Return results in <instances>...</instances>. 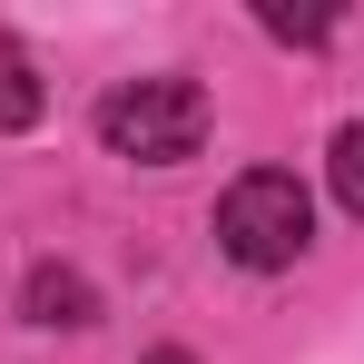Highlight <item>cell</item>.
<instances>
[{"label":"cell","instance_id":"obj_3","mask_svg":"<svg viewBox=\"0 0 364 364\" xmlns=\"http://www.w3.org/2000/svg\"><path fill=\"white\" fill-rule=\"evenodd\" d=\"M20 315L30 325H99V286L79 266H30L20 276Z\"/></svg>","mask_w":364,"mask_h":364},{"label":"cell","instance_id":"obj_2","mask_svg":"<svg viewBox=\"0 0 364 364\" xmlns=\"http://www.w3.org/2000/svg\"><path fill=\"white\" fill-rule=\"evenodd\" d=\"M99 138H109V158L178 168V158H197V138H207V89L197 79H128V89L99 99Z\"/></svg>","mask_w":364,"mask_h":364},{"label":"cell","instance_id":"obj_1","mask_svg":"<svg viewBox=\"0 0 364 364\" xmlns=\"http://www.w3.org/2000/svg\"><path fill=\"white\" fill-rule=\"evenodd\" d=\"M217 246L256 266V276H276V266H296L305 246H315V197H305L286 168H246L227 197H217Z\"/></svg>","mask_w":364,"mask_h":364},{"label":"cell","instance_id":"obj_5","mask_svg":"<svg viewBox=\"0 0 364 364\" xmlns=\"http://www.w3.org/2000/svg\"><path fill=\"white\" fill-rule=\"evenodd\" d=\"M335 197H345V217H364V119L335 128Z\"/></svg>","mask_w":364,"mask_h":364},{"label":"cell","instance_id":"obj_6","mask_svg":"<svg viewBox=\"0 0 364 364\" xmlns=\"http://www.w3.org/2000/svg\"><path fill=\"white\" fill-rule=\"evenodd\" d=\"M256 20H266L276 40H305V50H315V40H335V10H286V0H266Z\"/></svg>","mask_w":364,"mask_h":364},{"label":"cell","instance_id":"obj_4","mask_svg":"<svg viewBox=\"0 0 364 364\" xmlns=\"http://www.w3.org/2000/svg\"><path fill=\"white\" fill-rule=\"evenodd\" d=\"M40 109H50V89H40V69H30V50H20V40L0 30V128H30Z\"/></svg>","mask_w":364,"mask_h":364},{"label":"cell","instance_id":"obj_7","mask_svg":"<svg viewBox=\"0 0 364 364\" xmlns=\"http://www.w3.org/2000/svg\"><path fill=\"white\" fill-rule=\"evenodd\" d=\"M148 364H197V355H178V345H168V355H148Z\"/></svg>","mask_w":364,"mask_h":364}]
</instances>
